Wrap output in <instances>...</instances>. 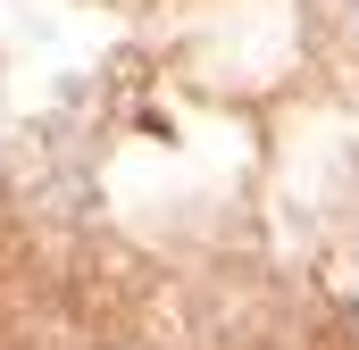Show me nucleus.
Here are the masks:
<instances>
[{
  "mask_svg": "<svg viewBox=\"0 0 359 350\" xmlns=\"http://www.w3.org/2000/svg\"><path fill=\"white\" fill-rule=\"evenodd\" d=\"M351 8H359V0H351Z\"/></svg>",
  "mask_w": 359,
  "mask_h": 350,
  "instance_id": "1",
  "label": "nucleus"
}]
</instances>
